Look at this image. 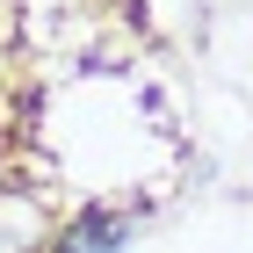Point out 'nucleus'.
<instances>
[{"label": "nucleus", "instance_id": "nucleus-2", "mask_svg": "<svg viewBox=\"0 0 253 253\" xmlns=\"http://www.w3.org/2000/svg\"><path fill=\"white\" fill-rule=\"evenodd\" d=\"M0 253H29V239H7V232H0Z\"/></svg>", "mask_w": 253, "mask_h": 253}, {"label": "nucleus", "instance_id": "nucleus-1", "mask_svg": "<svg viewBox=\"0 0 253 253\" xmlns=\"http://www.w3.org/2000/svg\"><path fill=\"white\" fill-rule=\"evenodd\" d=\"M123 232H130L123 210H80V224H65V239H58L51 253H116Z\"/></svg>", "mask_w": 253, "mask_h": 253}]
</instances>
